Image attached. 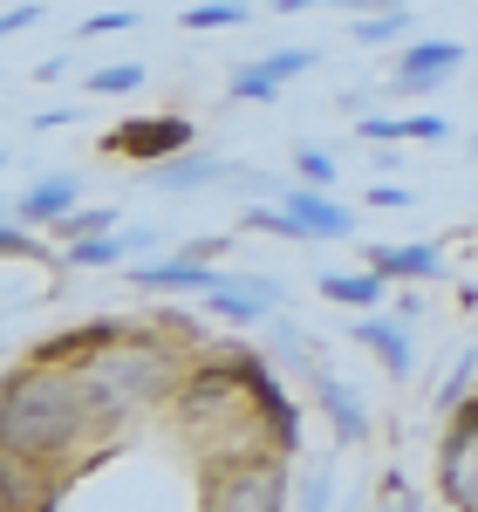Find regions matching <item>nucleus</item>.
Instances as JSON below:
<instances>
[{
	"label": "nucleus",
	"instance_id": "nucleus-21",
	"mask_svg": "<svg viewBox=\"0 0 478 512\" xmlns=\"http://www.w3.org/2000/svg\"><path fill=\"white\" fill-rule=\"evenodd\" d=\"M96 233H117V205H76L69 219H55V226H48L55 246H76V239H96Z\"/></svg>",
	"mask_w": 478,
	"mask_h": 512
},
{
	"label": "nucleus",
	"instance_id": "nucleus-6",
	"mask_svg": "<svg viewBox=\"0 0 478 512\" xmlns=\"http://www.w3.org/2000/svg\"><path fill=\"white\" fill-rule=\"evenodd\" d=\"M123 274H130V287H144V294H192V301L219 294V287L233 280L226 267H219V260H192V253H158V260H130Z\"/></svg>",
	"mask_w": 478,
	"mask_h": 512
},
{
	"label": "nucleus",
	"instance_id": "nucleus-1",
	"mask_svg": "<svg viewBox=\"0 0 478 512\" xmlns=\"http://www.w3.org/2000/svg\"><path fill=\"white\" fill-rule=\"evenodd\" d=\"M0 437H7V451H28L41 465H69V472H82L76 451L110 444L103 410H96V396H89V376H82V369H55V362H35V355H21V362L7 369Z\"/></svg>",
	"mask_w": 478,
	"mask_h": 512
},
{
	"label": "nucleus",
	"instance_id": "nucleus-30",
	"mask_svg": "<svg viewBox=\"0 0 478 512\" xmlns=\"http://www.w3.org/2000/svg\"><path fill=\"white\" fill-rule=\"evenodd\" d=\"M301 512H335V478H328V465L301 478Z\"/></svg>",
	"mask_w": 478,
	"mask_h": 512
},
{
	"label": "nucleus",
	"instance_id": "nucleus-12",
	"mask_svg": "<svg viewBox=\"0 0 478 512\" xmlns=\"http://www.w3.org/2000/svg\"><path fill=\"white\" fill-rule=\"evenodd\" d=\"M62 472H69V465H41V458H28V451H0L7 512H55L62 506Z\"/></svg>",
	"mask_w": 478,
	"mask_h": 512
},
{
	"label": "nucleus",
	"instance_id": "nucleus-15",
	"mask_svg": "<svg viewBox=\"0 0 478 512\" xmlns=\"http://www.w3.org/2000/svg\"><path fill=\"white\" fill-rule=\"evenodd\" d=\"M219 178H246V164L219 158V151H178V158H164V164H144L151 192H205Z\"/></svg>",
	"mask_w": 478,
	"mask_h": 512
},
{
	"label": "nucleus",
	"instance_id": "nucleus-10",
	"mask_svg": "<svg viewBox=\"0 0 478 512\" xmlns=\"http://www.w3.org/2000/svg\"><path fill=\"white\" fill-rule=\"evenodd\" d=\"M137 321H123V315H96V321H82V328H62V335H41L35 349V362H55V369H89L96 355L110 349V342H123Z\"/></svg>",
	"mask_w": 478,
	"mask_h": 512
},
{
	"label": "nucleus",
	"instance_id": "nucleus-24",
	"mask_svg": "<svg viewBox=\"0 0 478 512\" xmlns=\"http://www.w3.org/2000/svg\"><path fill=\"white\" fill-rule=\"evenodd\" d=\"M144 14H130V7H103V14H82L76 21V41H103V35H130Z\"/></svg>",
	"mask_w": 478,
	"mask_h": 512
},
{
	"label": "nucleus",
	"instance_id": "nucleus-7",
	"mask_svg": "<svg viewBox=\"0 0 478 512\" xmlns=\"http://www.w3.org/2000/svg\"><path fill=\"white\" fill-rule=\"evenodd\" d=\"M274 198L308 226V239H321V246H335V239H356V205H342L335 192H321V185H308V178H280Z\"/></svg>",
	"mask_w": 478,
	"mask_h": 512
},
{
	"label": "nucleus",
	"instance_id": "nucleus-31",
	"mask_svg": "<svg viewBox=\"0 0 478 512\" xmlns=\"http://www.w3.org/2000/svg\"><path fill=\"white\" fill-rule=\"evenodd\" d=\"M35 21H48V0H7V14H0L7 35H28Z\"/></svg>",
	"mask_w": 478,
	"mask_h": 512
},
{
	"label": "nucleus",
	"instance_id": "nucleus-17",
	"mask_svg": "<svg viewBox=\"0 0 478 512\" xmlns=\"http://www.w3.org/2000/svg\"><path fill=\"white\" fill-rule=\"evenodd\" d=\"M315 294H321V301H335V308H349V315H376L397 287L376 274V267H356V274H321Z\"/></svg>",
	"mask_w": 478,
	"mask_h": 512
},
{
	"label": "nucleus",
	"instance_id": "nucleus-8",
	"mask_svg": "<svg viewBox=\"0 0 478 512\" xmlns=\"http://www.w3.org/2000/svg\"><path fill=\"white\" fill-rule=\"evenodd\" d=\"M362 267H376L390 287H431V280H444V246H431V239H362Z\"/></svg>",
	"mask_w": 478,
	"mask_h": 512
},
{
	"label": "nucleus",
	"instance_id": "nucleus-11",
	"mask_svg": "<svg viewBox=\"0 0 478 512\" xmlns=\"http://www.w3.org/2000/svg\"><path fill=\"white\" fill-rule=\"evenodd\" d=\"M349 342L376 355L390 383H410V376H417V342H410V321L403 315H383V308H376V315H356L349 321Z\"/></svg>",
	"mask_w": 478,
	"mask_h": 512
},
{
	"label": "nucleus",
	"instance_id": "nucleus-32",
	"mask_svg": "<svg viewBox=\"0 0 478 512\" xmlns=\"http://www.w3.org/2000/svg\"><path fill=\"white\" fill-rule=\"evenodd\" d=\"M356 144H369V151H376V144H403V123L397 117H362L356 123Z\"/></svg>",
	"mask_w": 478,
	"mask_h": 512
},
{
	"label": "nucleus",
	"instance_id": "nucleus-29",
	"mask_svg": "<svg viewBox=\"0 0 478 512\" xmlns=\"http://www.w3.org/2000/svg\"><path fill=\"white\" fill-rule=\"evenodd\" d=\"M472 376H478V355H465L451 376H444V390H438V410H458L465 396H472Z\"/></svg>",
	"mask_w": 478,
	"mask_h": 512
},
{
	"label": "nucleus",
	"instance_id": "nucleus-25",
	"mask_svg": "<svg viewBox=\"0 0 478 512\" xmlns=\"http://www.w3.org/2000/svg\"><path fill=\"white\" fill-rule=\"evenodd\" d=\"M294 178H308V185H335L342 171H335V151H321V144H294Z\"/></svg>",
	"mask_w": 478,
	"mask_h": 512
},
{
	"label": "nucleus",
	"instance_id": "nucleus-39",
	"mask_svg": "<svg viewBox=\"0 0 478 512\" xmlns=\"http://www.w3.org/2000/svg\"><path fill=\"white\" fill-rule=\"evenodd\" d=\"M376 7H410V0H349V14H376Z\"/></svg>",
	"mask_w": 478,
	"mask_h": 512
},
{
	"label": "nucleus",
	"instance_id": "nucleus-36",
	"mask_svg": "<svg viewBox=\"0 0 478 512\" xmlns=\"http://www.w3.org/2000/svg\"><path fill=\"white\" fill-rule=\"evenodd\" d=\"M308 7H349V0H274V14H308Z\"/></svg>",
	"mask_w": 478,
	"mask_h": 512
},
{
	"label": "nucleus",
	"instance_id": "nucleus-2",
	"mask_svg": "<svg viewBox=\"0 0 478 512\" xmlns=\"http://www.w3.org/2000/svg\"><path fill=\"white\" fill-rule=\"evenodd\" d=\"M185 369H192L185 349L164 335L158 321H137V328H130L123 342H110L82 376H89V396H96V410H103V431L117 437L130 417H144V410L171 403L178 383H185Z\"/></svg>",
	"mask_w": 478,
	"mask_h": 512
},
{
	"label": "nucleus",
	"instance_id": "nucleus-5",
	"mask_svg": "<svg viewBox=\"0 0 478 512\" xmlns=\"http://www.w3.org/2000/svg\"><path fill=\"white\" fill-rule=\"evenodd\" d=\"M178 151H199V130L185 117H171V110L103 130V158H123V164H164V158H178Z\"/></svg>",
	"mask_w": 478,
	"mask_h": 512
},
{
	"label": "nucleus",
	"instance_id": "nucleus-34",
	"mask_svg": "<svg viewBox=\"0 0 478 512\" xmlns=\"http://www.w3.org/2000/svg\"><path fill=\"white\" fill-rule=\"evenodd\" d=\"M178 253H192V260H226V253H233V239H226V233H199V239H185Z\"/></svg>",
	"mask_w": 478,
	"mask_h": 512
},
{
	"label": "nucleus",
	"instance_id": "nucleus-16",
	"mask_svg": "<svg viewBox=\"0 0 478 512\" xmlns=\"http://www.w3.org/2000/svg\"><path fill=\"white\" fill-rule=\"evenodd\" d=\"M82 205V178L76 171H48V178H35L28 192L14 198V219H28V226H55V219H69Z\"/></svg>",
	"mask_w": 478,
	"mask_h": 512
},
{
	"label": "nucleus",
	"instance_id": "nucleus-35",
	"mask_svg": "<svg viewBox=\"0 0 478 512\" xmlns=\"http://www.w3.org/2000/svg\"><path fill=\"white\" fill-rule=\"evenodd\" d=\"M69 76V55H48V62H35V82H62Z\"/></svg>",
	"mask_w": 478,
	"mask_h": 512
},
{
	"label": "nucleus",
	"instance_id": "nucleus-23",
	"mask_svg": "<svg viewBox=\"0 0 478 512\" xmlns=\"http://www.w3.org/2000/svg\"><path fill=\"white\" fill-rule=\"evenodd\" d=\"M315 62H321V48H301V41H294V48H267V55H253V69H260L267 82H280V89H287L294 76H308Z\"/></svg>",
	"mask_w": 478,
	"mask_h": 512
},
{
	"label": "nucleus",
	"instance_id": "nucleus-28",
	"mask_svg": "<svg viewBox=\"0 0 478 512\" xmlns=\"http://www.w3.org/2000/svg\"><path fill=\"white\" fill-rule=\"evenodd\" d=\"M362 205H369V212H410V205H417V192H410V185H397V178H383V185H369V192H362Z\"/></svg>",
	"mask_w": 478,
	"mask_h": 512
},
{
	"label": "nucleus",
	"instance_id": "nucleus-13",
	"mask_svg": "<svg viewBox=\"0 0 478 512\" xmlns=\"http://www.w3.org/2000/svg\"><path fill=\"white\" fill-rule=\"evenodd\" d=\"M458 69H465V48H458V41H403L390 82H397L403 96H431V89H444Z\"/></svg>",
	"mask_w": 478,
	"mask_h": 512
},
{
	"label": "nucleus",
	"instance_id": "nucleus-9",
	"mask_svg": "<svg viewBox=\"0 0 478 512\" xmlns=\"http://www.w3.org/2000/svg\"><path fill=\"white\" fill-rule=\"evenodd\" d=\"M438 492L451 512H478V424H444L438 444Z\"/></svg>",
	"mask_w": 478,
	"mask_h": 512
},
{
	"label": "nucleus",
	"instance_id": "nucleus-4",
	"mask_svg": "<svg viewBox=\"0 0 478 512\" xmlns=\"http://www.w3.org/2000/svg\"><path fill=\"white\" fill-rule=\"evenodd\" d=\"M199 512H287V465H280V451L239 458V465H212Z\"/></svg>",
	"mask_w": 478,
	"mask_h": 512
},
{
	"label": "nucleus",
	"instance_id": "nucleus-27",
	"mask_svg": "<svg viewBox=\"0 0 478 512\" xmlns=\"http://www.w3.org/2000/svg\"><path fill=\"white\" fill-rule=\"evenodd\" d=\"M0 253H7V260H48L35 239H28V219H14V212L0 219Z\"/></svg>",
	"mask_w": 478,
	"mask_h": 512
},
{
	"label": "nucleus",
	"instance_id": "nucleus-19",
	"mask_svg": "<svg viewBox=\"0 0 478 512\" xmlns=\"http://www.w3.org/2000/svg\"><path fill=\"white\" fill-rule=\"evenodd\" d=\"M239 233H267V239H287V246H315V239H308V226H301V219H294L280 198L246 205V212H239Z\"/></svg>",
	"mask_w": 478,
	"mask_h": 512
},
{
	"label": "nucleus",
	"instance_id": "nucleus-26",
	"mask_svg": "<svg viewBox=\"0 0 478 512\" xmlns=\"http://www.w3.org/2000/svg\"><path fill=\"white\" fill-rule=\"evenodd\" d=\"M397 123H403V144H451V117H438V110H417V117Z\"/></svg>",
	"mask_w": 478,
	"mask_h": 512
},
{
	"label": "nucleus",
	"instance_id": "nucleus-18",
	"mask_svg": "<svg viewBox=\"0 0 478 512\" xmlns=\"http://www.w3.org/2000/svg\"><path fill=\"white\" fill-rule=\"evenodd\" d=\"M410 28H417L410 7H376V14H356V21H349V41H356V48H390V41H417Z\"/></svg>",
	"mask_w": 478,
	"mask_h": 512
},
{
	"label": "nucleus",
	"instance_id": "nucleus-22",
	"mask_svg": "<svg viewBox=\"0 0 478 512\" xmlns=\"http://www.w3.org/2000/svg\"><path fill=\"white\" fill-rule=\"evenodd\" d=\"M144 76H151L144 62H103V69H89V76H82V89H89L96 103H103V96H137Z\"/></svg>",
	"mask_w": 478,
	"mask_h": 512
},
{
	"label": "nucleus",
	"instance_id": "nucleus-3",
	"mask_svg": "<svg viewBox=\"0 0 478 512\" xmlns=\"http://www.w3.org/2000/svg\"><path fill=\"white\" fill-rule=\"evenodd\" d=\"M253 410V390H246V376L233 369V355L219 342V355H199L192 369H185V383L171 396V417H178V431L192 437V444H212L219 431H233L239 417Z\"/></svg>",
	"mask_w": 478,
	"mask_h": 512
},
{
	"label": "nucleus",
	"instance_id": "nucleus-37",
	"mask_svg": "<svg viewBox=\"0 0 478 512\" xmlns=\"http://www.w3.org/2000/svg\"><path fill=\"white\" fill-rule=\"evenodd\" d=\"M397 315H403V321H417V315H424V294H410V287H397Z\"/></svg>",
	"mask_w": 478,
	"mask_h": 512
},
{
	"label": "nucleus",
	"instance_id": "nucleus-20",
	"mask_svg": "<svg viewBox=\"0 0 478 512\" xmlns=\"http://www.w3.org/2000/svg\"><path fill=\"white\" fill-rule=\"evenodd\" d=\"M253 21V7L246 0H192L185 14H178V28H192V35H212V28H246Z\"/></svg>",
	"mask_w": 478,
	"mask_h": 512
},
{
	"label": "nucleus",
	"instance_id": "nucleus-14",
	"mask_svg": "<svg viewBox=\"0 0 478 512\" xmlns=\"http://www.w3.org/2000/svg\"><path fill=\"white\" fill-rule=\"evenodd\" d=\"M205 315H219V321H233V328H253V321H274L280 308V280L267 274H233L219 294H205L199 301Z\"/></svg>",
	"mask_w": 478,
	"mask_h": 512
},
{
	"label": "nucleus",
	"instance_id": "nucleus-40",
	"mask_svg": "<svg viewBox=\"0 0 478 512\" xmlns=\"http://www.w3.org/2000/svg\"><path fill=\"white\" fill-rule=\"evenodd\" d=\"M472 158H478V137H472Z\"/></svg>",
	"mask_w": 478,
	"mask_h": 512
},
{
	"label": "nucleus",
	"instance_id": "nucleus-33",
	"mask_svg": "<svg viewBox=\"0 0 478 512\" xmlns=\"http://www.w3.org/2000/svg\"><path fill=\"white\" fill-rule=\"evenodd\" d=\"M376 512H424V499L403 485V472H390V485H383V506H376Z\"/></svg>",
	"mask_w": 478,
	"mask_h": 512
},
{
	"label": "nucleus",
	"instance_id": "nucleus-38",
	"mask_svg": "<svg viewBox=\"0 0 478 512\" xmlns=\"http://www.w3.org/2000/svg\"><path fill=\"white\" fill-rule=\"evenodd\" d=\"M69 123H76V110H41L35 130H69Z\"/></svg>",
	"mask_w": 478,
	"mask_h": 512
},
{
	"label": "nucleus",
	"instance_id": "nucleus-41",
	"mask_svg": "<svg viewBox=\"0 0 478 512\" xmlns=\"http://www.w3.org/2000/svg\"><path fill=\"white\" fill-rule=\"evenodd\" d=\"M472 253H478V239H472Z\"/></svg>",
	"mask_w": 478,
	"mask_h": 512
}]
</instances>
